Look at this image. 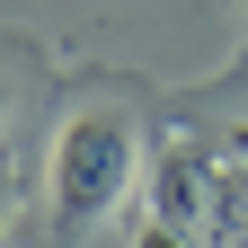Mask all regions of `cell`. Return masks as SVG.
Wrapping results in <instances>:
<instances>
[{"label": "cell", "mask_w": 248, "mask_h": 248, "mask_svg": "<svg viewBox=\"0 0 248 248\" xmlns=\"http://www.w3.org/2000/svg\"><path fill=\"white\" fill-rule=\"evenodd\" d=\"M133 177H142V133H133V115H124V107H80V115H62L53 160H45L53 239L98 231L107 213L133 195Z\"/></svg>", "instance_id": "obj_1"}, {"label": "cell", "mask_w": 248, "mask_h": 248, "mask_svg": "<svg viewBox=\"0 0 248 248\" xmlns=\"http://www.w3.org/2000/svg\"><path fill=\"white\" fill-rule=\"evenodd\" d=\"M0 133H9V80H0Z\"/></svg>", "instance_id": "obj_6"}, {"label": "cell", "mask_w": 248, "mask_h": 248, "mask_svg": "<svg viewBox=\"0 0 248 248\" xmlns=\"http://www.w3.org/2000/svg\"><path fill=\"white\" fill-rule=\"evenodd\" d=\"M9 195H18V169L0 160V231H9Z\"/></svg>", "instance_id": "obj_4"}, {"label": "cell", "mask_w": 248, "mask_h": 248, "mask_svg": "<svg viewBox=\"0 0 248 248\" xmlns=\"http://www.w3.org/2000/svg\"><path fill=\"white\" fill-rule=\"evenodd\" d=\"M133 248H204L195 231H177V222H160V213H151V222H142V239Z\"/></svg>", "instance_id": "obj_3"}, {"label": "cell", "mask_w": 248, "mask_h": 248, "mask_svg": "<svg viewBox=\"0 0 248 248\" xmlns=\"http://www.w3.org/2000/svg\"><path fill=\"white\" fill-rule=\"evenodd\" d=\"M222 151H231V160H239V177H248V124H231V142H222Z\"/></svg>", "instance_id": "obj_5"}, {"label": "cell", "mask_w": 248, "mask_h": 248, "mask_svg": "<svg viewBox=\"0 0 248 248\" xmlns=\"http://www.w3.org/2000/svg\"><path fill=\"white\" fill-rule=\"evenodd\" d=\"M151 213L204 239V231H213V213H222V169H213L195 142H169L160 160H151Z\"/></svg>", "instance_id": "obj_2"}]
</instances>
